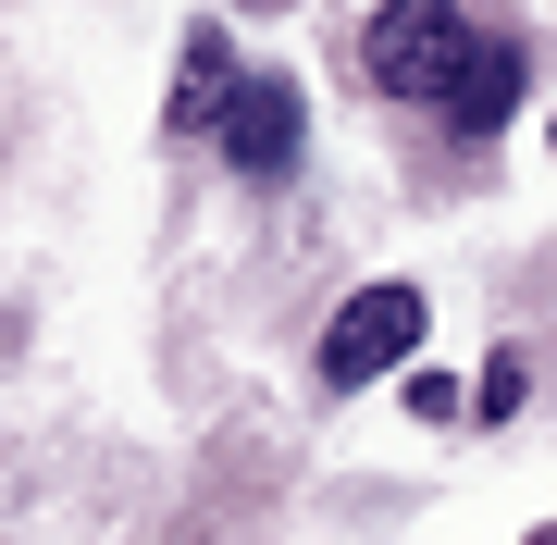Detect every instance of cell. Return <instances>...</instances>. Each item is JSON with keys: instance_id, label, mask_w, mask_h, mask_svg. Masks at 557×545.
<instances>
[{"instance_id": "1", "label": "cell", "mask_w": 557, "mask_h": 545, "mask_svg": "<svg viewBox=\"0 0 557 545\" xmlns=\"http://www.w3.org/2000/svg\"><path fill=\"white\" fill-rule=\"evenodd\" d=\"M359 62H372L384 100H434L458 87V62H471V25H458V0H372V25H359Z\"/></svg>"}, {"instance_id": "2", "label": "cell", "mask_w": 557, "mask_h": 545, "mask_svg": "<svg viewBox=\"0 0 557 545\" xmlns=\"http://www.w3.org/2000/svg\"><path fill=\"white\" fill-rule=\"evenodd\" d=\"M421 323H434V298L421 285H359V298L322 323V397H347V384H384L421 347Z\"/></svg>"}, {"instance_id": "3", "label": "cell", "mask_w": 557, "mask_h": 545, "mask_svg": "<svg viewBox=\"0 0 557 545\" xmlns=\"http://www.w3.org/2000/svg\"><path fill=\"white\" fill-rule=\"evenodd\" d=\"M298 137H310L298 75H248V87H236V112H223V162H236L248 186H273V174H298Z\"/></svg>"}, {"instance_id": "4", "label": "cell", "mask_w": 557, "mask_h": 545, "mask_svg": "<svg viewBox=\"0 0 557 545\" xmlns=\"http://www.w3.org/2000/svg\"><path fill=\"white\" fill-rule=\"evenodd\" d=\"M508 112H520V38H471V62H458V87H446V124L458 137H496Z\"/></svg>"}, {"instance_id": "5", "label": "cell", "mask_w": 557, "mask_h": 545, "mask_svg": "<svg viewBox=\"0 0 557 545\" xmlns=\"http://www.w3.org/2000/svg\"><path fill=\"white\" fill-rule=\"evenodd\" d=\"M236 50H223L211 38V25H199V38H186V75H174V124H186V137H223V112H236Z\"/></svg>"}, {"instance_id": "6", "label": "cell", "mask_w": 557, "mask_h": 545, "mask_svg": "<svg viewBox=\"0 0 557 545\" xmlns=\"http://www.w3.org/2000/svg\"><path fill=\"white\" fill-rule=\"evenodd\" d=\"M471 409H483V422H508V409H520V347H496V372L471 384Z\"/></svg>"}, {"instance_id": "7", "label": "cell", "mask_w": 557, "mask_h": 545, "mask_svg": "<svg viewBox=\"0 0 557 545\" xmlns=\"http://www.w3.org/2000/svg\"><path fill=\"white\" fill-rule=\"evenodd\" d=\"M409 409H421V422H458V409H471V397H458L446 372H409Z\"/></svg>"}, {"instance_id": "8", "label": "cell", "mask_w": 557, "mask_h": 545, "mask_svg": "<svg viewBox=\"0 0 557 545\" xmlns=\"http://www.w3.org/2000/svg\"><path fill=\"white\" fill-rule=\"evenodd\" d=\"M545 149H557V124H545Z\"/></svg>"}]
</instances>
